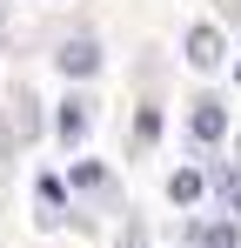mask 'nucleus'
<instances>
[{"label":"nucleus","mask_w":241,"mask_h":248,"mask_svg":"<svg viewBox=\"0 0 241 248\" xmlns=\"http://www.w3.org/2000/svg\"><path fill=\"white\" fill-rule=\"evenodd\" d=\"M94 67H101V47H94V41H67V47H60V74H74V81H87Z\"/></svg>","instance_id":"1"},{"label":"nucleus","mask_w":241,"mask_h":248,"mask_svg":"<svg viewBox=\"0 0 241 248\" xmlns=\"http://www.w3.org/2000/svg\"><path fill=\"white\" fill-rule=\"evenodd\" d=\"M188 61H195V67H221V34H214V27H195V34H188Z\"/></svg>","instance_id":"2"},{"label":"nucleus","mask_w":241,"mask_h":248,"mask_svg":"<svg viewBox=\"0 0 241 248\" xmlns=\"http://www.w3.org/2000/svg\"><path fill=\"white\" fill-rule=\"evenodd\" d=\"M221 134H228V114H221L214 101H201L195 108V141H221Z\"/></svg>","instance_id":"3"},{"label":"nucleus","mask_w":241,"mask_h":248,"mask_svg":"<svg viewBox=\"0 0 241 248\" xmlns=\"http://www.w3.org/2000/svg\"><path fill=\"white\" fill-rule=\"evenodd\" d=\"M87 134V101H60V141H80Z\"/></svg>","instance_id":"4"},{"label":"nucleus","mask_w":241,"mask_h":248,"mask_svg":"<svg viewBox=\"0 0 241 248\" xmlns=\"http://www.w3.org/2000/svg\"><path fill=\"white\" fill-rule=\"evenodd\" d=\"M14 134H20V141L34 134V94H14Z\"/></svg>","instance_id":"5"},{"label":"nucleus","mask_w":241,"mask_h":248,"mask_svg":"<svg viewBox=\"0 0 241 248\" xmlns=\"http://www.w3.org/2000/svg\"><path fill=\"white\" fill-rule=\"evenodd\" d=\"M167 195H174V202H195V195H201V174H174Z\"/></svg>","instance_id":"6"},{"label":"nucleus","mask_w":241,"mask_h":248,"mask_svg":"<svg viewBox=\"0 0 241 248\" xmlns=\"http://www.w3.org/2000/svg\"><path fill=\"white\" fill-rule=\"evenodd\" d=\"M201 248H235V228H228V221H221V228H208V235H201Z\"/></svg>","instance_id":"7"},{"label":"nucleus","mask_w":241,"mask_h":248,"mask_svg":"<svg viewBox=\"0 0 241 248\" xmlns=\"http://www.w3.org/2000/svg\"><path fill=\"white\" fill-rule=\"evenodd\" d=\"M127 248H141V235H127Z\"/></svg>","instance_id":"8"}]
</instances>
